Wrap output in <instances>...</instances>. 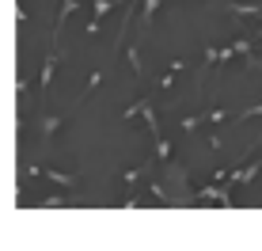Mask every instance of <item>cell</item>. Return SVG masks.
<instances>
[{
  "instance_id": "8fae6325",
  "label": "cell",
  "mask_w": 262,
  "mask_h": 251,
  "mask_svg": "<svg viewBox=\"0 0 262 251\" xmlns=\"http://www.w3.org/2000/svg\"><path fill=\"white\" fill-rule=\"evenodd\" d=\"M53 205H61V194H50V198L42 202V210H53Z\"/></svg>"
},
{
  "instance_id": "52a82bcc",
  "label": "cell",
  "mask_w": 262,
  "mask_h": 251,
  "mask_svg": "<svg viewBox=\"0 0 262 251\" xmlns=\"http://www.w3.org/2000/svg\"><path fill=\"white\" fill-rule=\"evenodd\" d=\"M84 31H88V38H95V34H99V31H103V19H92V23H88V27H84Z\"/></svg>"
},
{
  "instance_id": "9c48e42d",
  "label": "cell",
  "mask_w": 262,
  "mask_h": 251,
  "mask_svg": "<svg viewBox=\"0 0 262 251\" xmlns=\"http://www.w3.org/2000/svg\"><path fill=\"white\" fill-rule=\"evenodd\" d=\"M57 122H61V118H46V122H42V133H46V141H50V133L57 130Z\"/></svg>"
},
{
  "instance_id": "277c9868",
  "label": "cell",
  "mask_w": 262,
  "mask_h": 251,
  "mask_svg": "<svg viewBox=\"0 0 262 251\" xmlns=\"http://www.w3.org/2000/svg\"><path fill=\"white\" fill-rule=\"evenodd\" d=\"M156 160H171V141L164 137V133L156 137Z\"/></svg>"
},
{
  "instance_id": "30bf717a",
  "label": "cell",
  "mask_w": 262,
  "mask_h": 251,
  "mask_svg": "<svg viewBox=\"0 0 262 251\" xmlns=\"http://www.w3.org/2000/svg\"><path fill=\"white\" fill-rule=\"evenodd\" d=\"M160 8V0H144V19H152V12Z\"/></svg>"
},
{
  "instance_id": "5b68a950",
  "label": "cell",
  "mask_w": 262,
  "mask_h": 251,
  "mask_svg": "<svg viewBox=\"0 0 262 251\" xmlns=\"http://www.w3.org/2000/svg\"><path fill=\"white\" fill-rule=\"evenodd\" d=\"M144 172H152V164H141V168H133V172H125V175H122V183H129V186H133Z\"/></svg>"
},
{
  "instance_id": "8992f818",
  "label": "cell",
  "mask_w": 262,
  "mask_h": 251,
  "mask_svg": "<svg viewBox=\"0 0 262 251\" xmlns=\"http://www.w3.org/2000/svg\"><path fill=\"white\" fill-rule=\"evenodd\" d=\"M111 8H114V0H95V15H92V19H103Z\"/></svg>"
},
{
  "instance_id": "7a4b0ae2",
  "label": "cell",
  "mask_w": 262,
  "mask_h": 251,
  "mask_svg": "<svg viewBox=\"0 0 262 251\" xmlns=\"http://www.w3.org/2000/svg\"><path fill=\"white\" fill-rule=\"evenodd\" d=\"M42 175H46L50 183H57V186H72L76 183V175H65V172H57V168H42Z\"/></svg>"
},
{
  "instance_id": "ba28073f",
  "label": "cell",
  "mask_w": 262,
  "mask_h": 251,
  "mask_svg": "<svg viewBox=\"0 0 262 251\" xmlns=\"http://www.w3.org/2000/svg\"><path fill=\"white\" fill-rule=\"evenodd\" d=\"M255 114H262V103H255V107H247V111H239L236 118H255Z\"/></svg>"
},
{
  "instance_id": "6da1fadb",
  "label": "cell",
  "mask_w": 262,
  "mask_h": 251,
  "mask_svg": "<svg viewBox=\"0 0 262 251\" xmlns=\"http://www.w3.org/2000/svg\"><path fill=\"white\" fill-rule=\"evenodd\" d=\"M228 191H232L228 183H224V186H213V183H209V186H202L194 198H198V202H216V205H224V210H232V194H228Z\"/></svg>"
},
{
  "instance_id": "3957f363",
  "label": "cell",
  "mask_w": 262,
  "mask_h": 251,
  "mask_svg": "<svg viewBox=\"0 0 262 251\" xmlns=\"http://www.w3.org/2000/svg\"><path fill=\"white\" fill-rule=\"evenodd\" d=\"M53 69H57V53H50V57H46V65H42V76H38V84H42V88H50Z\"/></svg>"
},
{
  "instance_id": "7c38bea8",
  "label": "cell",
  "mask_w": 262,
  "mask_h": 251,
  "mask_svg": "<svg viewBox=\"0 0 262 251\" xmlns=\"http://www.w3.org/2000/svg\"><path fill=\"white\" fill-rule=\"evenodd\" d=\"M258 42H262V38H258Z\"/></svg>"
}]
</instances>
